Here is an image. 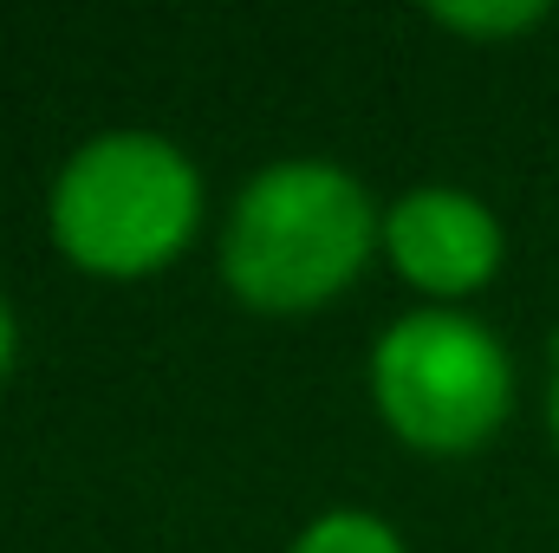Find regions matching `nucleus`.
Masks as SVG:
<instances>
[{
  "mask_svg": "<svg viewBox=\"0 0 559 553\" xmlns=\"http://www.w3.org/2000/svg\"><path fill=\"white\" fill-rule=\"evenodd\" d=\"M202 215V169L163 131H98L52 176L46 222L66 261L92 274H156Z\"/></svg>",
  "mask_w": 559,
  "mask_h": 553,
  "instance_id": "f03ea898",
  "label": "nucleus"
},
{
  "mask_svg": "<svg viewBox=\"0 0 559 553\" xmlns=\"http://www.w3.org/2000/svg\"><path fill=\"white\" fill-rule=\"evenodd\" d=\"M384 248L404 280L449 299L501 268V222L481 196H468L455 183H423L384 209Z\"/></svg>",
  "mask_w": 559,
  "mask_h": 553,
  "instance_id": "20e7f679",
  "label": "nucleus"
},
{
  "mask_svg": "<svg viewBox=\"0 0 559 553\" xmlns=\"http://www.w3.org/2000/svg\"><path fill=\"white\" fill-rule=\"evenodd\" d=\"M554 436H559V339H554Z\"/></svg>",
  "mask_w": 559,
  "mask_h": 553,
  "instance_id": "6e6552de",
  "label": "nucleus"
},
{
  "mask_svg": "<svg viewBox=\"0 0 559 553\" xmlns=\"http://www.w3.org/2000/svg\"><path fill=\"white\" fill-rule=\"evenodd\" d=\"M429 20L495 39V33H521V26L547 20V0H429Z\"/></svg>",
  "mask_w": 559,
  "mask_h": 553,
  "instance_id": "423d86ee",
  "label": "nucleus"
},
{
  "mask_svg": "<svg viewBox=\"0 0 559 553\" xmlns=\"http://www.w3.org/2000/svg\"><path fill=\"white\" fill-rule=\"evenodd\" d=\"M286 553H404V541H397V528H391L384 515H371V508H325V515H312V521L293 534Z\"/></svg>",
  "mask_w": 559,
  "mask_h": 553,
  "instance_id": "39448f33",
  "label": "nucleus"
},
{
  "mask_svg": "<svg viewBox=\"0 0 559 553\" xmlns=\"http://www.w3.org/2000/svg\"><path fill=\"white\" fill-rule=\"evenodd\" d=\"M384 222L365 183L325 156H280L254 169L222 228V280L261 313L332 299L378 248Z\"/></svg>",
  "mask_w": 559,
  "mask_h": 553,
  "instance_id": "f257e3e1",
  "label": "nucleus"
},
{
  "mask_svg": "<svg viewBox=\"0 0 559 553\" xmlns=\"http://www.w3.org/2000/svg\"><path fill=\"white\" fill-rule=\"evenodd\" d=\"M371 398L404 443L429 456H462L508 423L514 358L481 319L455 306H417L378 332Z\"/></svg>",
  "mask_w": 559,
  "mask_h": 553,
  "instance_id": "7ed1b4c3",
  "label": "nucleus"
},
{
  "mask_svg": "<svg viewBox=\"0 0 559 553\" xmlns=\"http://www.w3.org/2000/svg\"><path fill=\"white\" fill-rule=\"evenodd\" d=\"M13 345H20V326H13V306H7V293H0V378H7V365H13Z\"/></svg>",
  "mask_w": 559,
  "mask_h": 553,
  "instance_id": "0eeeda50",
  "label": "nucleus"
}]
</instances>
